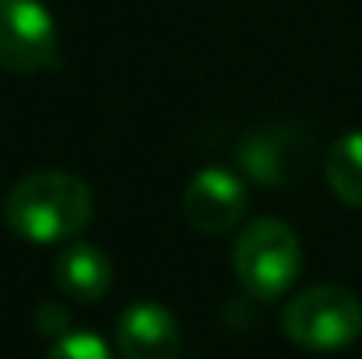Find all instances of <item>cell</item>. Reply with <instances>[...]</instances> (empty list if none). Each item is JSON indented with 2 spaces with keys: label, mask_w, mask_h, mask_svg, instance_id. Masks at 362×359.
Wrapping results in <instances>:
<instances>
[{
  "label": "cell",
  "mask_w": 362,
  "mask_h": 359,
  "mask_svg": "<svg viewBox=\"0 0 362 359\" xmlns=\"http://www.w3.org/2000/svg\"><path fill=\"white\" fill-rule=\"evenodd\" d=\"M88 183L60 169H39L21 176L4 201V222L11 226V233L28 243H64L78 237L88 226Z\"/></svg>",
  "instance_id": "cell-1"
},
{
  "label": "cell",
  "mask_w": 362,
  "mask_h": 359,
  "mask_svg": "<svg viewBox=\"0 0 362 359\" xmlns=\"http://www.w3.org/2000/svg\"><path fill=\"white\" fill-rule=\"evenodd\" d=\"M233 268L240 285L264 303H274L292 289L303 268V246L299 237L281 222V219H253L236 239L233 250Z\"/></svg>",
  "instance_id": "cell-2"
},
{
  "label": "cell",
  "mask_w": 362,
  "mask_h": 359,
  "mask_svg": "<svg viewBox=\"0 0 362 359\" xmlns=\"http://www.w3.org/2000/svg\"><path fill=\"white\" fill-rule=\"evenodd\" d=\"M281 331L288 335V342L310 353L349 349L362 335V303L341 285H313L288 300Z\"/></svg>",
  "instance_id": "cell-3"
},
{
  "label": "cell",
  "mask_w": 362,
  "mask_h": 359,
  "mask_svg": "<svg viewBox=\"0 0 362 359\" xmlns=\"http://www.w3.org/2000/svg\"><path fill=\"white\" fill-rule=\"evenodd\" d=\"M317 155V137L306 123L278 120L253 127L236 144V166L260 187H288L306 176Z\"/></svg>",
  "instance_id": "cell-4"
},
{
  "label": "cell",
  "mask_w": 362,
  "mask_h": 359,
  "mask_svg": "<svg viewBox=\"0 0 362 359\" xmlns=\"http://www.w3.org/2000/svg\"><path fill=\"white\" fill-rule=\"evenodd\" d=\"M60 64V42L49 11L39 0H0V67L39 74Z\"/></svg>",
  "instance_id": "cell-5"
},
{
  "label": "cell",
  "mask_w": 362,
  "mask_h": 359,
  "mask_svg": "<svg viewBox=\"0 0 362 359\" xmlns=\"http://www.w3.org/2000/svg\"><path fill=\"white\" fill-rule=\"evenodd\" d=\"M183 215L204 237H222L236 229L246 215V187L236 173L208 166L194 173L183 190Z\"/></svg>",
  "instance_id": "cell-6"
},
{
  "label": "cell",
  "mask_w": 362,
  "mask_h": 359,
  "mask_svg": "<svg viewBox=\"0 0 362 359\" xmlns=\"http://www.w3.org/2000/svg\"><path fill=\"white\" fill-rule=\"evenodd\" d=\"M117 349L123 359H176L180 324L158 303H130L117 321Z\"/></svg>",
  "instance_id": "cell-7"
},
{
  "label": "cell",
  "mask_w": 362,
  "mask_h": 359,
  "mask_svg": "<svg viewBox=\"0 0 362 359\" xmlns=\"http://www.w3.org/2000/svg\"><path fill=\"white\" fill-rule=\"evenodd\" d=\"M57 285L81 303H99L113 285V264L95 243H67L53 261Z\"/></svg>",
  "instance_id": "cell-8"
},
{
  "label": "cell",
  "mask_w": 362,
  "mask_h": 359,
  "mask_svg": "<svg viewBox=\"0 0 362 359\" xmlns=\"http://www.w3.org/2000/svg\"><path fill=\"white\" fill-rule=\"evenodd\" d=\"M324 173H327L331 190L345 205L362 208V130H352L331 144Z\"/></svg>",
  "instance_id": "cell-9"
},
{
  "label": "cell",
  "mask_w": 362,
  "mask_h": 359,
  "mask_svg": "<svg viewBox=\"0 0 362 359\" xmlns=\"http://www.w3.org/2000/svg\"><path fill=\"white\" fill-rule=\"evenodd\" d=\"M46 359H113L110 346L92 335V331H71V335H60L49 349Z\"/></svg>",
  "instance_id": "cell-10"
},
{
  "label": "cell",
  "mask_w": 362,
  "mask_h": 359,
  "mask_svg": "<svg viewBox=\"0 0 362 359\" xmlns=\"http://www.w3.org/2000/svg\"><path fill=\"white\" fill-rule=\"evenodd\" d=\"M64 324H67V314H64V310H57L53 303H42V307H39V331H42V335H57V338H60Z\"/></svg>",
  "instance_id": "cell-11"
}]
</instances>
